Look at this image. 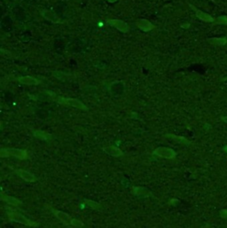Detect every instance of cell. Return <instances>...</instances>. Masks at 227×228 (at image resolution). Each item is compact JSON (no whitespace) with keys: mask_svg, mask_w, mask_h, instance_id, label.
I'll list each match as a JSON object with an SVG mask.
<instances>
[{"mask_svg":"<svg viewBox=\"0 0 227 228\" xmlns=\"http://www.w3.org/2000/svg\"><path fill=\"white\" fill-rule=\"evenodd\" d=\"M222 119H223V120H224L225 122H226V123H227V116H226V117H223Z\"/></svg>","mask_w":227,"mask_h":228,"instance_id":"obj_25","label":"cell"},{"mask_svg":"<svg viewBox=\"0 0 227 228\" xmlns=\"http://www.w3.org/2000/svg\"><path fill=\"white\" fill-rule=\"evenodd\" d=\"M132 193H133V195H134L135 196L139 197V198H147V197L152 196V192L149 189L145 188V187H133Z\"/></svg>","mask_w":227,"mask_h":228,"instance_id":"obj_7","label":"cell"},{"mask_svg":"<svg viewBox=\"0 0 227 228\" xmlns=\"http://www.w3.org/2000/svg\"><path fill=\"white\" fill-rule=\"evenodd\" d=\"M153 155L156 156H159L161 158H165V159H174L176 156V153L173 149L166 146H160L157 147L155 151L153 152Z\"/></svg>","mask_w":227,"mask_h":228,"instance_id":"obj_3","label":"cell"},{"mask_svg":"<svg viewBox=\"0 0 227 228\" xmlns=\"http://www.w3.org/2000/svg\"><path fill=\"white\" fill-rule=\"evenodd\" d=\"M84 203L88 207H90L91 209H100V207H101L100 203H98V202H96L94 201H92V200H89V199H85L84 200Z\"/></svg>","mask_w":227,"mask_h":228,"instance_id":"obj_18","label":"cell"},{"mask_svg":"<svg viewBox=\"0 0 227 228\" xmlns=\"http://www.w3.org/2000/svg\"><path fill=\"white\" fill-rule=\"evenodd\" d=\"M34 136L39 139H42V140H44V141H48L52 139V136L51 134L44 132V131H41V130H38V131H36L34 132Z\"/></svg>","mask_w":227,"mask_h":228,"instance_id":"obj_15","label":"cell"},{"mask_svg":"<svg viewBox=\"0 0 227 228\" xmlns=\"http://www.w3.org/2000/svg\"><path fill=\"white\" fill-rule=\"evenodd\" d=\"M136 25L139 30L145 32L151 31L152 30L155 29V26L150 21L145 20V19H138L136 21Z\"/></svg>","mask_w":227,"mask_h":228,"instance_id":"obj_6","label":"cell"},{"mask_svg":"<svg viewBox=\"0 0 227 228\" xmlns=\"http://www.w3.org/2000/svg\"><path fill=\"white\" fill-rule=\"evenodd\" d=\"M107 23L109 25L114 27L119 31L126 33V32L129 31V30H130L129 25L124 21H121V20H107Z\"/></svg>","mask_w":227,"mask_h":228,"instance_id":"obj_5","label":"cell"},{"mask_svg":"<svg viewBox=\"0 0 227 228\" xmlns=\"http://www.w3.org/2000/svg\"><path fill=\"white\" fill-rule=\"evenodd\" d=\"M58 102L62 105H66V106H70L75 108H79L82 110H88V107L84 105V104L76 100V99H67V98H62V97H59L58 98Z\"/></svg>","mask_w":227,"mask_h":228,"instance_id":"obj_4","label":"cell"},{"mask_svg":"<svg viewBox=\"0 0 227 228\" xmlns=\"http://www.w3.org/2000/svg\"><path fill=\"white\" fill-rule=\"evenodd\" d=\"M52 75H53L54 77H56L57 79H59V80H62L66 75H68V74L63 73L61 72V71H53Z\"/></svg>","mask_w":227,"mask_h":228,"instance_id":"obj_20","label":"cell"},{"mask_svg":"<svg viewBox=\"0 0 227 228\" xmlns=\"http://www.w3.org/2000/svg\"><path fill=\"white\" fill-rule=\"evenodd\" d=\"M190 6L192 8H194V10L195 11V12H196V16L199 19H201V21H207V22H212V21H214V18L212 16H210L209 14H208V13L202 12V11L198 10L196 8H194L192 5H190Z\"/></svg>","mask_w":227,"mask_h":228,"instance_id":"obj_12","label":"cell"},{"mask_svg":"<svg viewBox=\"0 0 227 228\" xmlns=\"http://www.w3.org/2000/svg\"><path fill=\"white\" fill-rule=\"evenodd\" d=\"M217 24H225L227 25V16H219L217 19Z\"/></svg>","mask_w":227,"mask_h":228,"instance_id":"obj_21","label":"cell"},{"mask_svg":"<svg viewBox=\"0 0 227 228\" xmlns=\"http://www.w3.org/2000/svg\"><path fill=\"white\" fill-rule=\"evenodd\" d=\"M208 41L210 44H214V45H225L227 43V39L225 37H214V38H210Z\"/></svg>","mask_w":227,"mask_h":228,"instance_id":"obj_17","label":"cell"},{"mask_svg":"<svg viewBox=\"0 0 227 228\" xmlns=\"http://www.w3.org/2000/svg\"><path fill=\"white\" fill-rule=\"evenodd\" d=\"M189 26H190L189 24H186V25H182V28H186H186H189Z\"/></svg>","mask_w":227,"mask_h":228,"instance_id":"obj_24","label":"cell"},{"mask_svg":"<svg viewBox=\"0 0 227 228\" xmlns=\"http://www.w3.org/2000/svg\"><path fill=\"white\" fill-rule=\"evenodd\" d=\"M41 13L42 15H43L45 19H47L48 21H50L51 22H52V23H60V22H61L60 18H59L56 14L52 13V12H50V11L44 10Z\"/></svg>","mask_w":227,"mask_h":228,"instance_id":"obj_13","label":"cell"},{"mask_svg":"<svg viewBox=\"0 0 227 228\" xmlns=\"http://www.w3.org/2000/svg\"><path fill=\"white\" fill-rule=\"evenodd\" d=\"M15 171L25 181H28V182H35V181H37L36 176L34 174L30 173V172L27 171V170H16Z\"/></svg>","mask_w":227,"mask_h":228,"instance_id":"obj_10","label":"cell"},{"mask_svg":"<svg viewBox=\"0 0 227 228\" xmlns=\"http://www.w3.org/2000/svg\"><path fill=\"white\" fill-rule=\"evenodd\" d=\"M17 80H18V82H20L22 84H26V85H37L38 83H40V81H38L37 78L30 76V75L21 76Z\"/></svg>","mask_w":227,"mask_h":228,"instance_id":"obj_11","label":"cell"},{"mask_svg":"<svg viewBox=\"0 0 227 228\" xmlns=\"http://www.w3.org/2000/svg\"><path fill=\"white\" fill-rule=\"evenodd\" d=\"M176 202H178V201H177V200H176V199H172V200L169 202V204H172L173 206H175Z\"/></svg>","mask_w":227,"mask_h":228,"instance_id":"obj_23","label":"cell"},{"mask_svg":"<svg viewBox=\"0 0 227 228\" xmlns=\"http://www.w3.org/2000/svg\"><path fill=\"white\" fill-rule=\"evenodd\" d=\"M220 215H221V217L224 218H227V210L226 209H225V210H222L221 212H220Z\"/></svg>","mask_w":227,"mask_h":228,"instance_id":"obj_22","label":"cell"},{"mask_svg":"<svg viewBox=\"0 0 227 228\" xmlns=\"http://www.w3.org/2000/svg\"><path fill=\"white\" fill-rule=\"evenodd\" d=\"M1 157L14 156L20 160H26L28 156V152L26 149H17V148H3L0 151Z\"/></svg>","mask_w":227,"mask_h":228,"instance_id":"obj_1","label":"cell"},{"mask_svg":"<svg viewBox=\"0 0 227 228\" xmlns=\"http://www.w3.org/2000/svg\"><path fill=\"white\" fill-rule=\"evenodd\" d=\"M70 225L74 227H83V222L81 220H79V219H76V218H72L71 219Z\"/></svg>","mask_w":227,"mask_h":228,"instance_id":"obj_19","label":"cell"},{"mask_svg":"<svg viewBox=\"0 0 227 228\" xmlns=\"http://www.w3.org/2000/svg\"><path fill=\"white\" fill-rule=\"evenodd\" d=\"M8 218L11 221H14V222H18L21 223L23 225L29 226H37L38 224H37L36 222H32L31 220H30L29 218H27L26 217H24L23 215H21V213H17L15 211H11L7 213Z\"/></svg>","mask_w":227,"mask_h":228,"instance_id":"obj_2","label":"cell"},{"mask_svg":"<svg viewBox=\"0 0 227 228\" xmlns=\"http://www.w3.org/2000/svg\"><path fill=\"white\" fill-rule=\"evenodd\" d=\"M166 137L167 138H169V139H174L176 140L177 143H180V144H184V145H189L190 144V142L185 139L184 137H180V136H176V135L173 134H168L166 135Z\"/></svg>","mask_w":227,"mask_h":228,"instance_id":"obj_16","label":"cell"},{"mask_svg":"<svg viewBox=\"0 0 227 228\" xmlns=\"http://www.w3.org/2000/svg\"><path fill=\"white\" fill-rule=\"evenodd\" d=\"M104 152L106 154H107L108 156H113V157H119V156H124V153L121 149H119L116 146H106L103 148Z\"/></svg>","mask_w":227,"mask_h":228,"instance_id":"obj_9","label":"cell"},{"mask_svg":"<svg viewBox=\"0 0 227 228\" xmlns=\"http://www.w3.org/2000/svg\"><path fill=\"white\" fill-rule=\"evenodd\" d=\"M52 212L55 215V217L58 218V219H60L65 226L70 225V222H71L72 218H71V217L68 213H65V212H63L61 210H55V209H53Z\"/></svg>","mask_w":227,"mask_h":228,"instance_id":"obj_8","label":"cell"},{"mask_svg":"<svg viewBox=\"0 0 227 228\" xmlns=\"http://www.w3.org/2000/svg\"><path fill=\"white\" fill-rule=\"evenodd\" d=\"M1 198H2V200H3L4 202H7L8 204L12 205V206H19V205L22 204V202L20 201V200H18L17 198L9 196V195H4V194L1 195Z\"/></svg>","mask_w":227,"mask_h":228,"instance_id":"obj_14","label":"cell"}]
</instances>
